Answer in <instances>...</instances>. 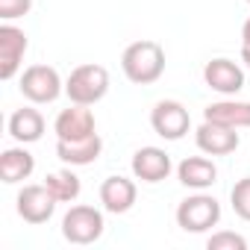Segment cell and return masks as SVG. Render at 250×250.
<instances>
[{
    "label": "cell",
    "mask_w": 250,
    "mask_h": 250,
    "mask_svg": "<svg viewBox=\"0 0 250 250\" xmlns=\"http://www.w3.org/2000/svg\"><path fill=\"white\" fill-rule=\"evenodd\" d=\"M121 68L127 74L130 83L136 85H150L162 77L165 71V47L153 39H142V42H133L121 56Z\"/></svg>",
    "instance_id": "6da1fadb"
},
{
    "label": "cell",
    "mask_w": 250,
    "mask_h": 250,
    "mask_svg": "<svg viewBox=\"0 0 250 250\" xmlns=\"http://www.w3.org/2000/svg\"><path fill=\"white\" fill-rule=\"evenodd\" d=\"M106 91H109V71L97 62L77 65L65 83V94L71 97V103H80V106H91L103 100Z\"/></svg>",
    "instance_id": "7a4b0ae2"
},
{
    "label": "cell",
    "mask_w": 250,
    "mask_h": 250,
    "mask_svg": "<svg viewBox=\"0 0 250 250\" xmlns=\"http://www.w3.org/2000/svg\"><path fill=\"white\" fill-rule=\"evenodd\" d=\"M221 221V203L209 194H194L186 197L177 206V224L186 232H206Z\"/></svg>",
    "instance_id": "3957f363"
},
{
    "label": "cell",
    "mask_w": 250,
    "mask_h": 250,
    "mask_svg": "<svg viewBox=\"0 0 250 250\" xmlns=\"http://www.w3.org/2000/svg\"><path fill=\"white\" fill-rule=\"evenodd\" d=\"M62 235L71 244H91L103 235V215L94 206H71L62 218Z\"/></svg>",
    "instance_id": "277c9868"
},
{
    "label": "cell",
    "mask_w": 250,
    "mask_h": 250,
    "mask_svg": "<svg viewBox=\"0 0 250 250\" xmlns=\"http://www.w3.org/2000/svg\"><path fill=\"white\" fill-rule=\"evenodd\" d=\"M150 124H153V130L156 136L168 139V142H180L188 127H191V118H188V109L177 100H159L150 112Z\"/></svg>",
    "instance_id": "5b68a950"
},
{
    "label": "cell",
    "mask_w": 250,
    "mask_h": 250,
    "mask_svg": "<svg viewBox=\"0 0 250 250\" xmlns=\"http://www.w3.org/2000/svg\"><path fill=\"white\" fill-rule=\"evenodd\" d=\"M62 91V80L50 65H30L21 77V94L33 103H53Z\"/></svg>",
    "instance_id": "8992f818"
},
{
    "label": "cell",
    "mask_w": 250,
    "mask_h": 250,
    "mask_svg": "<svg viewBox=\"0 0 250 250\" xmlns=\"http://www.w3.org/2000/svg\"><path fill=\"white\" fill-rule=\"evenodd\" d=\"M56 197L53 191L42 183V186H24L18 194V215L27 224H44L50 221V215L56 212Z\"/></svg>",
    "instance_id": "52a82bcc"
},
{
    "label": "cell",
    "mask_w": 250,
    "mask_h": 250,
    "mask_svg": "<svg viewBox=\"0 0 250 250\" xmlns=\"http://www.w3.org/2000/svg\"><path fill=\"white\" fill-rule=\"evenodd\" d=\"M53 130L62 142H77V139H88L94 136V115L88 106H80L74 103L71 109H62L56 115V124H53Z\"/></svg>",
    "instance_id": "ba28073f"
},
{
    "label": "cell",
    "mask_w": 250,
    "mask_h": 250,
    "mask_svg": "<svg viewBox=\"0 0 250 250\" xmlns=\"http://www.w3.org/2000/svg\"><path fill=\"white\" fill-rule=\"evenodd\" d=\"M27 47H30V42H27L24 30L9 27V24L0 27V80H9L18 71Z\"/></svg>",
    "instance_id": "9c48e42d"
},
{
    "label": "cell",
    "mask_w": 250,
    "mask_h": 250,
    "mask_svg": "<svg viewBox=\"0 0 250 250\" xmlns=\"http://www.w3.org/2000/svg\"><path fill=\"white\" fill-rule=\"evenodd\" d=\"M197 147L209 156H227L238 147V133L232 127H224V124L203 121L197 127Z\"/></svg>",
    "instance_id": "30bf717a"
},
{
    "label": "cell",
    "mask_w": 250,
    "mask_h": 250,
    "mask_svg": "<svg viewBox=\"0 0 250 250\" xmlns=\"http://www.w3.org/2000/svg\"><path fill=\"white\" fill-rule=\"evenodd\" d=\"M203 83L221 94H235L244 88V71L232 59H212L203 68Z\"/></svg>",
    "instance_id": "8fae6325"
},
{
    "label": "cell",
    "mask_w": 250,
    "mask_h": 250,
    "mask_svg": "<svg viewBox=\"0 0 250 250\" xmlns=\"http://www.w3.org/2000/svg\"><path fill=\"white\" fill-rule=\"evenodd\" d=\"M100 203L112 215L130 212L133 203H136V183L127 180V177H106L103 186H100Z\"/></svg>",
    "instance_id": "7c38bea8"
},
{
    "label": "cell",
    "mask_w": 250,
    "mask_h": 250,
    "mask_svg": "<svg viewBox=\"0 0 250 250\" xmlns=\"http://www.w3.org/2000/svg\"><path fill=\"white\" fill-rule=\"evenodd\" d=\"M133 174L142 183H159L171 174V156L162 147H142L133 156Z\"/></svg>",
    "instance_id": "4fadbf2b"
},
{
    "label": "cell",
    "mask_w": 250,
    "mask_h": 250,
    "mask_svg": "<svg viewBox=\"0 0 250 250\" xmlns=\"http://www.w3.org/2000/svg\"><path fill=\"white\" fill-rule=\"evenodd\" d=\"M203 118L215 121V124H224V127H232V130H241V127H250V103H241V100L209 103L203 109Z\"/></svg>",
    "instance_id": "5bb4252c"
},
{
    "label": "cell",
    "mask_w": 250,
    "mask_h": 250,
    "mask_svg": "<svg viewBox=\"0 0 250 250\" xmlns=\"http://www.w3.org/2000/svg\"><path fill=\"white\" fill-rule=\"evenodd\" d=\"M103 150V142L100 136H88V139H77V142H62L56 145V156L65 162V165H91Z\"/></svg>",
    "instance_id": "9a60e30c"
},
{
    "label": "cell",
    "mask_w": 250,
    "mask_h": 250,
    "mask_svg": "<svg viewBox=\"0 0 250 250\" xmlns=\"http://www.w3.org/2000/svg\"><path fill=\"white\" fill-rule=\"evenodd\" d=\"M9 133L21 145L39 142L42 133H44V118H42V112L33 109V106H24V109L12 112V118H9Z\"/></svg>",
    "instance_id": "2e32d148"
},
{
    "label": "cell",
    "mask_w": 250,
    "mask_h": 250,
    "mask_svg": "<svg viewBox=\"0 0 250 250\" xmlns=\"http://www.w3.org/2000/svg\"><path fill=\"white\" fill-rule=\"evenodd\" d=\"M180 174V183L188 186V188H209L215 180H218V168L212 159H203V156H188L180 162L177 168Z\"/></svg>",
    "instance_id": "e0dca14e"
},
{
    "label": "cell",
    "mask_w": 250,
    "mask_h": 250,
    "mask_svg": "<svg viewBox=\"0 0 250 250\" xmlns=\"http://www.w3.org/2000/svg\"><path fill=\"white\" fill-rule=\"evenodd\" d=\"M33 168H36V159L24 147H9V150L0 153V180L9 183V186L27 180L33 174Z\"/></svg>",
    "instance_id": "ac0fdd59"
},
{
    "label": "cell",
    "mask_w": 250,
    "mask_h": 250,
    "mask_svg": "<svg viewBox=\"0 0 250 250\" xmlns=\"http://www.w3.org/2000/svg\"><path fill=\"white\" fill-rule=\"evenodd\" d=\"M44 186L53 191V197L59 203H71L80 197V177L74 171H53L44 177Z\"/></svg>",
    "instance_id": "d6986e66"
},
{
    "label": "cell",
    "mask_w": 250,
    "mask_h": 250,
    "mask_svg": "<svg viewBox=\"0 0 250 250\" xmlns=\"http://www.w3.org/2000/svg\"><path fill=\"white\" fill-rule=\"evenodd\" d=\"M229 200H232V209L241 221H250V177L238 180L229 191Z\"/></svg>",
    "instance_id": "ffe728a7"
},
{
    "label": "cell",
    "mask_w": 250,
    "mask_h": 250,
    "mask_svg": "<svg viewBox=\"0 0 250 250\" xmlns=\"http://www.w3.org/2000/svg\"><path fill=\"white\" fill-rule=\"evenodd\" d=\"M206 247L209 250H247V241L235 232H215V235H209Z\"/></svg>",
    "instance_id": "44dd1931"
},
{
    "label": "cell",
    "mask_w": 250,
    "mask_h": 250,
    "mask_svg": "<svg viewBox=\"0 0 250 250\" xmlns=\"http://www.w3.org/2000/svg\"><path fill=\"white\" fill-rule=\"evenodd\" d=\"M30 6H33V0H0V18H6V21L21 18L30 12Z\"/></svg>",
    "instance_id": "7402d4cb"
},
{
    "label": "cell",
    "mask_w": 250,
    "mask_h": 250,
    "mask_svg": "<svg viewBox=\"0 0 250 250\" xmlns=\"http://www.w3.org/2000/svg\"><path fill=\"white\" fill-rule=\"evenodd\" d=\"M241 39H244V44H250V18H247L244 27H241Z\"/></svg>",
    "instance_id": "603a6c76"
},
{
    "label": "cell",
    "mask_w": 250,
    "mask_h": 250,
    "mask_svg": "<svg viewBox=\"0 0 250 250\" xmlns=\"http://www.w3.org/2000/svg\"><path fill=\"white\" fill-rule=\"evenodd\" d=\"M241 62L250 68V44H244V47H241Z\"/></svg>",
    "instance_id": "cb8c5ba5"
},
{
    "label": "cell",
    "mask_w": 250,
    "mask_h": 250,
    "mask_svg": "<svg viewBox=\"0 0 250 250\" xmlns=\"http://www.w3.org/2000/svg\"><path fill=\"white\" fill-rule=\"evenodd\" d=\"M247 3H250V0H247Z\"/></svg>",
    "instance_id": "d4e9b609"
}]
</instances>
